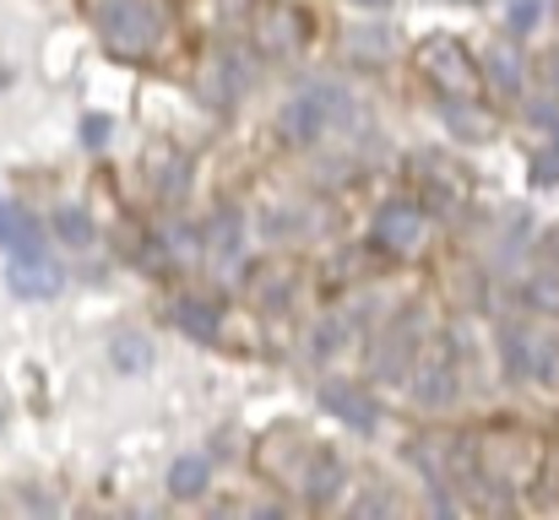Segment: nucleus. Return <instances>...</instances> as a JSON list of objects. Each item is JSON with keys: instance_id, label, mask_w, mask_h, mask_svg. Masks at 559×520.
<instances>
[{"instance_id": "1", "label": "nucleus", "mask_w": 559, "mask_h": 520, "mask_svg": "<svg viewBox=\"0 0 559 520\" xmlns=\"http://www.w3.org/2000/svg\"><path fill=\"white\" fill-rule=\"evenodd\" d=\"M87 11H93L98 38L126 60H147L164 38V16L153 0H87Z\"/></svg>"}, {"instance_id": "19", "label": "nucleus", "mask_w": 559, "mask_h": 520, "mask_svg": "<svg viewBox=\"0 0 559 520\" xmlns=\"http://www.w3.org/2000/svg\"><path fill=\"white\" fill-rule=\"evenodd\" d=\"M385 44H391L385 27H359V33H348V49L365 55V60H385Z\"/></svg>"}, {"instance_id": "24", "label": "nucleus", "mask_w": 559, "mask_h": 520, "mask_svg": "<svg viewBox=\"0 0 559 520\" xmlns=\"http://www.w3.org/2000/svg\"><path fill=\"white\" fill-rule=\"evenodd\" d=\"M354 5H359V11H385L391 0H354Z\"/></svg>"}, {"instance_id": "6", "label": "nucleus", "mask_w": 559, "mask_h": 520, "mask_svg": "<svg viewBox=\"0 0 559 520\" xmlns=\"http://www.w3.org/2000/svg\"><path fill=\"white\" fill-rule=\"evenodd\" d=\"M407 385H413V401H418L424 412H440V407L456 401V363H451L445 352H424L418 368L407 374Z\"/></svg>"}, {"instance_id": "2", "label": "nucleus", "mask_w": 559, "mask_h": 520, "mask_svg": "<svg viewBox=\"0 0 559 520\" xmlns=\"http://www.w3.org/2000/svg\"><path fill=\"white\" fill-rule=\"evenodd\" d=\"M354 114H359V104H354L343 87L316 82V87H305V93H294V98L283 104L277 131H283V142H288V147H316L337 120H354Z\"/></svg>"}, {"instance_id": "7", "label": "nucleus", "mask_w": 559, "mask_h": 520, "mask_svg": "<svg viewBox=\"0 0 559 520\" xmlns=\"http://www.w3.org/2000/svg\"><path fill=\"white\" fill-rule=\"evenodd\" d=\"M484 87H495L506 104H516L527 93V65H522L516 44H489L484 49Z\"/></svg>"}, {"instance_id": "3", "label": "nucleus", "mask_w": 559, "mask_h": 520, "mask_svg": "<svg viewBox=\"0 0 559 520\" xmlns=\"http://www.w3.org/2000/svg\"><path fill=\"white\" fill-rule=\"evenodd\" d=\"M418 71L435 82L440 98H478L484 93V65L456 38H445V33H435V38L418 44Z\"/></svg>"}, {"instance_id": "20", "label": "nucleus", "mask_w": 559, "mask_h": 520, "mask_svg": "<svg viewBox=\"0 0 559 520\" xmlns=\"http://www.w3.org/2000/svg\"><path fill=\"white\" fill-rule=\"evenodd\" d=\"M544 22V0H516L511 5V33H533Z\"/></svg>"}, {"instance_id": "15", "label": "nucleus", "mask_w": 559, "mask_h": 520, "mask_svg": "<svg viewBox=\"0 0 559 520\" xmlns=\"http://www.w3.org/2000/svg\"><path fill=\"white\" fill-rule=\"evenodd\" d=\"M109 363H115L120 374H142V368H153V342L136 337V331H120V337L109 342Z\"/></svg>"}, {"instance_id": "22", "label": "nucleus", "mask_w": 559, "mask_h": 520, "mask_svg": "<svg viewBox=\"0 0 559 520\" xmlns=\"http://www.w3.org/2000/svg\"><path fill=\"white\" fill-rule=\"evenodd\" d=\"M533 179H538V184H559V147L533 158Z\"/></svg>"}, {"instance_id": "17", "label": "nucleus", "mask_w": 559, "mask_h": 520, "mask_svg": "<svg viewBox=\"0 0 559 520\" xmlns=\"http://www.w3.org/2000/svg\"><path fill=\"white\" fill-rule=\"evenodd\" d=\"M49 228H55L71 250H87V244H93V217H87L82 206H60V211L49 217Z\"/></svg>"}, {"instance_id": "12", "label": "nucleus", "mask_w": 559, "mask_h": 520, "mask_svg": "<svg viewBox=\"0 0 559 520\" xmlns=\"http://www.w3.org/2000/svg\"><path fill=\"white\" fill-rule=\"evenodd\" d=\"M343 494V461L332 450H316L310 467H305V499L310 505H332Z\"/></svg>"}, {"instance_id": "8", "label": "nucleus", "mask_w": 559, "mask_h": 520, "mask_svg": "<svg viewBox=\"0 0 559 520\" xmlns=\"http://www.w3.org/2000/svg\"><path fill=\"white\" fill-rule=\"evenodd\" d=\"M413 358H418V315H407L402 326H391V337L374 352V374L380 379H402V374H413Z\"/></svg>"}, {"instance_id": "10", "label": "nucleus", "mask_w": 559, "mask_h": 520, "mask_svg": "<svg viewBox=\"0 0 559 520\" xmlns=\"http://www.w3.org/2000/svg\"><path fill=\"white\" fill-rule=\"evenodd\" d=\"M527 379L559 385V326H527Z\"/></svg>"}, {"instance_id": "14", "label": "nucleus", "mask_w": 559, "mask_h": 520, "mask_svg": "<svg viewBox=\"0 0 559 520\" xmlns=\"http://www.w3.org/2000/svg\"><path fill=\"white\" fill-rule=\"evenodd\" d=\"M175 326L186 337H195V342H217V331H223V321H217V310L206 299H180L175 304Z\"/></svg>"}, {"instance_id": "13", "label": "nucleus", "mask_w": 559, "mask_h": 520, "mask_svg": "<svg viewBox=\"0 0 559 520\" xmlns=\"http://www.w3.org/2000/svg\"><path fill=\"white\" fill-rule=\"evenodd\" d=\"M0 250H5V255L44 250V228H38L22 206H11V201H0Z\"/></svg>"}, {"instance_id": "9", "label": "nucleus", "mask_w": 559, "mask_h": 520, "mask_svg": "<svg viewBox=\"0 0 559 520\" xmlns=\"http://www.w3.org/2000/svg\"><path fill=\"white\" fill-rule=\"evenodd\" d=\"M321 401H326V412H337L354 434H374V423H380V407H374L365 390H354V385H337V379H332V385L321 390Z\"/></svg>"}, {"instance_id": "18", "label": "nucleus", "mask_w": 559, "mask_h": 520, "mask_svg": "<svg viewBox=\"0 0 559 520\" xmlns=\"http://www.w3.org/2000/svg\"><path fill=\"white\" fill-rule=\"evenodd\" d=\"M527 304H533V310H549V315H559V271H538V277L527 282Z\"/></svg>"}, {"instance_id": "5", "label": "nucleus", "mask_w": 559, "mask_h": 520, "mask_svg": "<svg viewBox=\"0 0 559 520\" xmlns=\"http://www.w3.org/2000/svg\"><path fill=\"white\" fill-rule=\"evenodd\" d=\"M418 239H424V206L418 201H385L380 211H374V244L385 250V255H407V250H418Z\"/></svg>"}, {"instance_id": "4", "label": "nucleus", "mask_w": 559, "mask_h": 520, "mask_svg": "<svg viewBox=\"0 0 559 520\" xmlns=\"http://www.w3.org/2000/svg\"><path fill=\"white\" fill-rule=\"evenodd\" d=\"M5 288L16 293V299H55L60 288H66V271L44 255V250H22V255H11L5 261Z\"/></svg>"}, {"instance_id": "21", "label": "nucleus", "mask_w": 559, "mask_h": 520, "mask_svg": "<svg viewBox=\"0 0 559 520\" xmlns=\"http://www.w3.org/2000/svg\"><path fill=\"white\" fill-rule=\"evenodd\" d=\"M82 142L87 147H109V114H87L82 120Z\"/></svg>"}, {"instance_id": "11", "label": "nucleus", "mask_w": 559, "mask_h": 520, "mask_svg": "<svg viewBox=\"0 0 559 520\" xmlns=\"http://www.w3.org/2000/svg\"><path fill=\"white\" fill-rule=\"evenodd\" d=\"M440 114L462 142H489L495 136V120L478 109V98H440Z\"/></svg>"}, {"instance_id": "16", "label": "nucleus", "mask_w": 559, "mask_h": 520, "mask_svg": "<svg viewBox=\"0 0 559 520\" xmlns=\"http://www.w3.org/2000/svg\"><path fill=\"white\" fill-rule=\"evenodd\" d=\"M169 494H175V499H201V494H206V461H201V456H180V461L169 467Z\"/></svg>"}, {"instance_id": "23", "label": "nucleus", "mask_w": 559, "mask_h": 520, "mask_svg": "<svg viewBox=\"0 0 559 520\" xmlns=\"http://www.w3.org/2000/svg\"><path fill=\"white\" fill-rule=\"evenodd\" d=\"M544 93L559 104V49H549V55H544Z\"/></svg>"}]
</instances>
